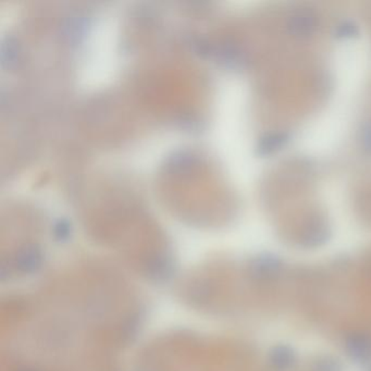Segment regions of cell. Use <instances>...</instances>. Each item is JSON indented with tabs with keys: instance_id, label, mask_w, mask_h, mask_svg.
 Masks as SVG:
<instances>
[{
	"instance_id": "7a4b0ae2",
	"label": "cell",
	"mask_w": 371,
	"mask_h": 371,
	"mask_svg": "<svg viewBox=\"0 0 371 371\" xmlns=\"http://www.w3.org/2000/svg\"><path fill=\"white\" fill-rule=\"evenodd\" d=\"M287 142V134L283 132H272V133L267 134L260 144H259V151L263 155L272 154L274 151H279L282 147L285 146Z\"/></svg>"
},
{
	"instance_id": "6da1fadb",
	"label": "cell",
	"mask_w": 371,
	"mask_h": 371,
	"mask_svg": "<svg viewBox=\"0 0 371 371\" xmlns=\"http://www.w3.org/2000/svg\"><path fill=\"white\" fill-rule=\"evenodd\" d=\"M287 30L296 39H308L316 30L315 15L306 9L296 11L287 21Z\"/></svg>"
},
{
	"instance_id": "3957f363",
	"label": "cell",
	"mask_w": 371,
	"mask_h": 371,
	"mask_svg": "<svg viewBox=\"0 0 371 371\" xmlns=\"http://www.w3.org/2000/svg\"><path fill=\"white\" fill-rule=\"evenodd\" d=\"M350 353L359 361H366L371 356V342L367 336H352L348 342Z\"/></svg>"
},
{
	"instance_id": "277c9868",
	"label": "cell",
	"mask_w": 371,
	"mask_h": 371,
	"mask_svg": "<svg viewBox=\"0 0 371 371\" xmlns=\"http://www.w3.org/2000/svg\"><path fill=\"white\" fill-rule=\"evenodd\" d=\"M272 361L276 367L280 368H287L291 365V361H293V355L291 352L287 351L285 348H279L278 351L272 354Z\"/></svg>"
},
{
	"instance_id": "8992f818",
	"label": "cell",
	"mask_w": 371,
	"mask_h": 371,
	"mask_svg": "<svg viewBox=\"0 0 371 371\" xmlns=\"http://www.w3.org/2000/svg\"><path fill=\"white\" fill-rule=\"evenodd\" d=\"M361 144L363 149L371 153V121L363 126L361 134Z\"/></svg>"
},
{
	"instance_id": "5b68a950",
	"label": "cell",
	"mask_w": 371,
	"mask_h": 371,
	"mask_svg": "<svg viewBox=\"0 0 371 371\" xmlns=\"http://www.w3.org/2000/svg\"><path fill=\"white\" fill-rule=\"evenodd\" d=\"M357 33V28L354 26L353 23H350V22H345V23H342L341 26H339L338 30H336V34L340 37H352V36L355 35Z\"/></svg>"
}]
</instances>
